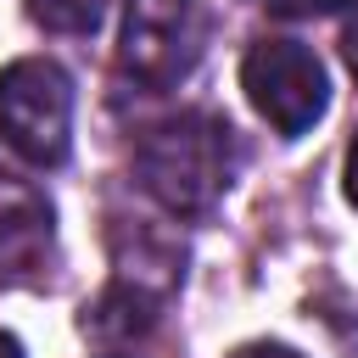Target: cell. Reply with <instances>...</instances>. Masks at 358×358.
Listing matches in <instances>:
<instances>
[{"label": "cell", "instance_id": "6da1fadb", "mask_svg": "<svg viewBox=\"0 0 358 358\" xmlns=\"http://www.w3.org/2000/svg\"><path fill=\"white\" fill-rule=\"evenodd\" d=\"M134 173L173 218H196L235 179V129L213 112H173L140 129Z\"/></svg>", "mask_w": 358, "mask_h": 358}, {"label": "cell", "instance_id": "7a4b0ae2", "mask_svg": "<svg viewBox=\"0 0 358 358\" xmlns=\"http://www.w3.org/2000/svg\"><path fill=\"white\" fill-rule=\"evenodd\" d=\"M0 140L34 168H56L67 157L73 84L50 56H22L0 73Z\"/></svg>", "mask_w": 358, "mask_h": 358}, {"label": "cell", "instance_id": "3957f363", "mask_svg": "<svg viewBox=\"0 0 358 358\" xmlns=\"http://www.w3.org/2000/svg\"><path fill=\"white\" fill-rule=\"evenodd\" d=\"M241 90H246L252 112L274 134H285V140L308 134L324 117V106H330L324 62L308 45H296V39H257L241 56Z\"/></svg>", "mask_w": 358, "mask_h": 358}, {"label": "cell", "instance_id": "277c9868", "mask_svg": "<svg viewBox=\"0 0 358 358\" xmlns=\"http://www.w3.org/2000/svg\"><path fill=\"white\" fill-rule=\"evenodd\" d=\"M201 0H129L117 67L145 90H173L201 56Z\"/></svg>", "mask_w": 358, "mask_h": 358}, {"label": "cell", "instance_id": "5b68a950", "mask_svg": "<svg viewBox=\"0 0 358 358\" xmlns=\"http://www.w3.org/2000/svg\"><path fill=\"white\" fill-rule=\"evenodd\" d=\"M56 263L50 207L39 196H11L0 207V285H45Z\"/></svg>", "mask_w": 358, "mask_h": 358}, {"label": "cell", "instance_id": "8992f818", "mask_svg": "<svg viewBox=\"0 0 358 358\" xmlns=\"http://www.w3.org/2000/svg\"><path fill=\"white\" fill-rule=\"evenodd\" d=\"M28 17L50 34H95L106 17V0H28Z\"/></svg>", "mask_w": 358, "mask_h": 358}, {"label": "cell", "instance_id": "52a82bcc", "mask_svg": "<svg viewBox=\"0 0 358 358\" xmlns=\"http://www.w3.org/2000/svg\"><path fill=\"white\" fill-rule=\"evenodd\" d=\"M358 0H268V11H285V17H324V11H347Z\"/></svg>", "mask_w": 358, "mask_h": 358}, {"label": "cell", "instance_id": "ba28073f", "mask_svg": "<svg viewBox=\"0 0 358 358\" xmlns=\"http://www.w3.org/2000/svg\"><path fill=\"white\" fill-rule=\"evenodd\" d=\"M229 358H302V352H291V347H280V341H246V347H235Z\"/></svg>", "mask_w": 358, "mask_h": 358}, {"label": "cell", "instance_id": "9c48e42d", "mask_svg": "<svg viewBox=\"0 0 358 358\" xmlns=\"http://www.w3.org/2000/svg\"><path fill=\"white\" fill-rule=\"evenodd\" d=\"M341 190H347V201L358 207V140L347 145V168H341Z\"/></svg>", "mask_w": 358, "mask_h": 358}, {"label": "cell", "instance_id": "30bf717a", "mask_svg": "<svg viewBox=\"0 0 358 358\" xmlns=\"http://www.w3.org/2000/svg\"><path fill=\"white\" fill-rule=\"evenodd\" d=\"M341 56H347V67L358 73V17H347V28H341Z\"/></svg>", "mask_w": 358, "mask_h": 358}, {"label": "cell", "instance_id": "8fae6325", "mask_svg": "<svg viewBox=\"0 0 358 358\" xmlns=\"http://www.w3.org/2000/svg\"><path fill=\"white\" fill-rule=\"evenodd\" d=\"M0 358H22V341H17V336H6V330H0Z\"/></svg>", "mask_w": 358, "mask_h": 358}]
</instances>
